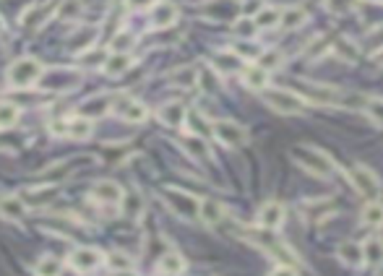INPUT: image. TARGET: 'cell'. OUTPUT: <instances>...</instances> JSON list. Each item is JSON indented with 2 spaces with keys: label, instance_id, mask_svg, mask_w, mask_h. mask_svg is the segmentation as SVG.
Segmentation results:
<instances>
[{
  "label": "cell",
  "instance_id": "cell-1",
  "mask_svg": "<svg viewBox=\"0 0 383 276\" xmlns=\"http://www.w3.org/2000/svg\"><path fill=\"white\" fill-rule=\"evenodd\" d=\"M292 157H295V162L305 172H310L316 177H326V175L334 172V159L329 154H323L321 149H316V146H295L292 149Z\"/></svg>",
  "mask_w": 383,
  "mask_h": 276
},
{
  "label": "cell",
  "instance_id": "cell-2",
  "mask_svg": "<svg viewBox=\"0 0 383 276\" xmlns=\"http://www.w3.org/2000/svg\"><path fill=\"white\" fill-rule=\"evenodd\" d=\"M162 198H164L167 209H170L175 216H180V219H185V222H196V219H199L201 201L196 196H190L188 190H180V188H164V190H162Z\"/></svg>",
  "mask_w": 383,
  "mask_h": 276
},
{
  "label": "cell",
  "instance_id": "cell-3",
  "mask_svg": "<svg viewBox=\"0 0 383 276\" xmlns=\"http://www.w3.org/2000/svg\"><path fill=\"white\" fill-rule=\"evenodd\" d=\"M42 73H45V68H42L37 58H18V60L11 63L5 76H8V84L14 89H29V86H34L40 81Z\"/></svg>",
  "mask_w": 383,
  "mask_h": 276
},
{
  "label": "cell",
  "instance_id": "cell-4",
  "mask_svg": "<svg viewBox=\"0 0 383 276\" xmlns=\"http://www.w3.org/2000/svg\"><path fill=\"white\" fill-rule=\"evenodd\" d=\"M94 131V123L84 115H73V118H58L50 123V133L60 136V138H73V141H84L89 138Z\"/></svg>",
  "mask_w": 383,
  "mask_h": 276
},
{
  "label": "cell",
  "instance_id": "cell-5",
  "mask_svg": "<svg viewBox=\"0 0 383 276\" xmlns=\"http://www.w3.org/2000/svg\"><path fill=\"white\" fill-rule=\"evenodd\" d=\"M110 112H112L115 118L125 120V123H144V120L149 118V110H146L144 102L133 99L128 94H112V99H110Z\"/></svg>",
  "mask_w": 383,
  "mask_h": 276
},
{
  "label": "cell",
  "instance_id": "cell-6",
  "mask_svg": "<svg viewBox=\"0 0 383 276\" xmlns=\"http://www.w3.org/2000/svg\"><path fill=\"white\" fill-rule=\"evenodd\" d=\"M264 99L266 105L271 107L274 112H279V115H300V112H305L303 99L297 94L287 92V89H269V92H264Z\"/></svg>",
  "mask_w": 383,
  "mask_h": 276
},
{
  "label": "cell",
  "instance_id": "cell-7",
  "mask_svg": "<svg viewBox=\"0 0 383 276\" xmlns=\"http://www.w3.org/2000/svg\"><path fill=\"white\" fill-rule=\"evenodd\" d=\"M212 133L219 144L230 146V149H238V146H243L248 141V131L243 125H238L235 120H214Z\"/></svg>",
  "mask_w": 383,
  "mask_h": 276
},
{
  "label": "cell",
  "instance_id": "cell-8",
  "mask_svg": "<svg viewBox=\"0 0 383 276\" xmlns=\"http://www.w3.org/2000/svg\"><path fill=\"white\" fill-rule=\"evenodd\" d=\"M349 183L355 185L357 193L362 198H368V201H378V196H381V183H378V177H375L368 167H362V164L352 167V172H349Z\"/></svg>",
  "mask_w": 383,
  "mask_h": 276
},
{
  "label": "cell",
  "instance_id": "cell-9",
  "mask_svg": "<svg viewBox=\"0 0 383 276\" xmlns=\"http://www.w3.org/2000/svg\"><path fill=\"white\" fill-rule=\"evenodd\" d=\"M102 261H105V255H102L97 248H86V245H84V248H76L71 255H68L71 268L79 271V274H89V271H94V268H99Z\"/></svg>",
  "mask_w": 383,
  "mask_h": 276
},
{
  "label": "cell",
  "instance_id": "cell-10",
  "mask_svg": "<svg viewBox=\"0 0 383 276\" xmlns=\"http://www.w3.org/2000/svg\"><path fill=\"white\" fill-rule=\"evenodd\" d=\"M123 193L125 190L115 180H97L92 185V190H89V198H92L94 203H99V206H118Z\"/></svg>",
  "mask_w": 383,
  "mask_h": 276
},
{
  "label": "cell",
  "instance_id": "cell-11",
  "mask_svg": "<svg viewBox=\"0 0 383 276\" xmlns=\"http://www.w3.org/2000/svg\"><path fill=\"white\" fill-rule=\"evenodd\" d=\"M284 216H287V211H284V206L279 203V201H266L264 206L258 209V227L261 229H269V232H274V229H279L282 224H284Z\"/></svg>",
  "mask_w": 383,
  "mask_h": 276
},
{
  "label": "cell",
  "instance_id": "cell-12",
  "mask_svg": "<svg viewBox=\"0 0 383 276\" xmlns=\"http://www.w3.org/2000/svg\"><path fill=\"white\" fill-rule=\"evenodd\" d=\"M45 89H53V92H66V89H73L76 84H79V76L73 73V71H63V68H58V71H47V73H42L40 81Z\"/></svg>",
  "mask_w": 383,
  "mask_h": 276
},
{
  "label": "cell",
  "instance_id": "cell-13",
  "mask_svg": "<svg viewBox=\"0 0 383 276\" xmlns=\"http://www.w3.org/2000/svg\"><path fill=\"white\" fill-rule=\"evenodd\" d=\"M177 21V8L167 0H157L149 8V27L151 29H167Z\"/></svg>",
  "mask_w": 383,
  "mask_h": 276
},
{
  "label": "cell",
  "instance_id": "cell-14",
  "mask_svg": "<svg viewBox=\"0 0 383 276\" xmlns=\"http://www.w3.org/2000/svg\"><path fill=\"white\" fill-rule=\"evenodd\" d=\"M0 216L5 219V222H24V216H27V203H24V198L21 196H14V193H5V196H0Z\"/></svg>",
  "mask_w": 383,
  "mask_h": 276
},
{
  "label": "cell",
  "instance_id": "cell-15",
  "mask_svg": "<svg viewBox=\"0 0 383 276\" xmlns=\"http://www.w3.org/2000/svg\"><path fill=\"white\" fill-rule=\"evenodd\" d=\"M180 146L185 149V154L190 159H199V162H206V159H212V149L206 144V138L203 136H193V133H188L180 138Z\"/></svg>",
  "mask_w": 383,
  "mask_h": 276
},
{
  "label": "cell",
  "instance_id": "cell-16",
  "mask_svg": "<svg viewBox=\"0 0 383 276\" xmlns=\"http://www.w3.org/2000/svg\"><path fill=\"white\" fill-rule=\"evenodd\" d=\"M185 115H188V112H185V105L183 102H177V99H175V102H164L157 112V118L162 120L164 125H170V128H180L185 123Z\"/></svg>",
  "mask_w": 383,
  "mask_h": 276
},
{
  "label": "cell",
  "instance_id": "cell-17",
  "mask_svg": "<svg viewBox=\"0 0 383 276\" xmlns=\"http://www.w3.org/2000/svg\"><path fill=\"white\" fill-rule=\"evenodd\" d=\"M212 68H214V73H219V76L243 73V58H240L238 53H219V55H214Z\"/></svg>",
  "mask_w": 383,
  "mask_h": 276
},
{
  "label": "cell",
  "instance_id": "cell-18",
  "mask_svg": "<svg viewBox=\"0 0 383 276\" xmlns=\"http://www.w3.org/2000/svg\"><path fill=\"white\" fill-rule=\"evenodd\" d=\"M131 66H133L131 53H110L105 58V63H102V71H105L110 79H118L120 73H125Z\"/></svg>",
  "mask_w": 383,
  "mask_h": 276
},
{
  "label": "cell",
  "instance_id": "cell-19",
  "mask_svg": "<svg viewBox=\"0 0 383 276\" xmlns=\"http://www.w3.org/2000/svg\"><path fill=\"white\" fill-rule=\"evenodd\" d=\"M118 206L123 209V214H125L131 222H138V219L144 216V211H146L144 198H141V193H136V190H133V193H123Z\"/></svg>",
  "mask_w": 383,
  "mask_h": 276
},
{
  "label": "cell",
  "instance_id": "cell-20",
  "mask_svg": "<svg viewBox=\"0 0 383 276\" xmlns=\"http://www.w3.org/2000/svg\"><path fill=\"white\" fill-rule=\"evenodd\" d=\"M199 219L203 224H209V227H217L225 219V206L219 201H214V198H206V201H201L199 206Z\"/></svg>",
  "mask_w": 383,
  "mask_h": 276
},
{
  "label": "cell",
  "instance_id": "cell-21",
  "mask_svg": "<svg viewBox=\"0 0 383 276\" xmlns=\"http://www.w3.org/2000/svg\"><path fill=\"white\" fill-rule=\"evenodd\" d=\"M47 16H50V5H32V8H27V11L21 14L18 24H21V29L37 32V29L47 21Z\"/></svg>",
  "mask_w": 383,
  "mask_h": 276
},
{
  "label": "cell",
  "instance_id": "cell-22",
  "mask_svg": "<svg viewBox=\"0 0 383 276\" xmlns=\"http://www.w3.org/2000/svg\"><path fill=\"white\" fill-rule=\"evenodd\" d=\"M157 268H159V274H164V276H177L185 271V258L180 253L170 250V253H164V255L159 258Z\"/></svg>",
  "mask_w": 383,
  "mask_h": 276
},
{
  "label": "cell",
  "instance_id": "cell-23",
  "mask_svg": "<svg viewBox=\"0 0 383 276\" xmlns=\"http://www.w3.org/2000/svg\"><path fill=\"white\" fill-rule=\"evenodd\" d=\"M336 258L344 263V266H360L362 263V245H357L355 240H347L339 245L336 250Z\"/></svg>",
  "mask_w": 383,
  "mask_h": 276
},
{
  "label": "cell",
  "instance_id": "cell-24",
  "mask_svg": "<svg viewBox=\"0 0 383 276\" xmlns=\"http://www.w3.org/2000/svg\"><path fill=\"white\" fill-rule=\"evenodd\" d=\"M243 84H245L248 89H253V92H264V86L269 84V71H264V68H258V66L245 68V71H243Z\"/></svg>",
  "mask_w": 383,
  "mask_h": 276
},
{
  "label": "cell",
  "instance_id": "cell-25",
  "mask_svg": "<svg viewBox=\"0 0 383 276\" xmlns=\"http://www.w3.org/2000/svg\"><path fill=\"white\" fill-rule=\"evenodd\" d=\"M305 18H308L305 8H297V5H295V8H287V11H279V27L292 32V29L303 27Z\"/></svg>",
  "mask_w": 383,
  "mask_h": 276
},
{
  "label": "cell",
  "instance_id": "cell-26",
  "mask_svg": "<svg viewBox=\"0 0 383 276\" xmlns=\"http://www.w3.org/2000/svg\"><path fill=\"white\" fill-rule=\"evenodd\" d=\"M362 261H368L370 266H383V240L373 237L362 245Z\"/></svg>",
  "mask_w": 383,
  "mask_h": 276
},
{
  "label": "cell",
  "instance_id": "cell-27",
  "mask_svg": "<svg viewBox=\"0 0 383 276\" xmlns=\"http://www.w3.org/2000/svg\"><path fill=\"white\" fill-rule=\"evenodd\" d=\"M360 219H362V224H368V227H381L383 224V203L381 201H368L365 209H362V214H360Z\"/></svg>",
  "mask_w": 383,
  "mask_h": 276
},
{
  "label": "cell",
  "instance_id": "cell-28",
  "mask_svg": "<svg viewBox=\"0 0 383 276\" xmlns=\"http://www.w3.org/2000/svg\"><path fill=\"white\" fill-rule=\"evenodd\" d=\"M34 274L37 276H60L63 274V263L58 261L55 255H42L37 266H34Z\"/></svg>",
  "mask_w": 383,
  "mask_h": 276
},
{
  "label": "cell",
  "instance_id": "cell-29",
  "mask_svg": "<svg viewBox=\"0 0 383 276\" xmlns=\"http://www.w3.org/2000/svg\"><path fill=\"white\" fill-rule=\"evenodd\" d=\"M334 55H336L339 60L355 63L357 58H360V47H357L352 40H336V45H334Z\"/></svg>",
  "mask_w": 383,
  "mask_h": 276
},
{
  "label": "cell",
  "instance_id": "cell-30",
  "mask_svg": "<svg viewBox=\"0 0 383 276\" xmlns=\"http://www.w3.org/2000/svg\"><path fill=\"white\" fill-rule=\"evenodd\" d=\"M21 118V110L14 105V102H0V128H14L16 123Z\"/></svg>",
  "mask_w": 383,
  "mask_h": 276
},
{
  "label": "cell",
  "instance_id": "cell-31",
  "mask_svg": "<svg viewBox=\"0 0 383 276\" xmlns=\"http://www.w3.org/2000/svg\"><path fill=\"white\" fill-rule=\"evenodd\" d=\"M133 45H136V34H131V32H118L110 40V50L112 53H131Z\"/></svg>",
  "mask_w": 383,
  "mask_h": 276
},
{
  "label": "cell",
  "instance_id": "cell-32",
  "mask_svg": "<svg viewBox=\"0 0 383 276\" xmlns=\"http://www.w3.org/2000/svg\"><path fill=\"white\" fill-rule=\"evenodd\" d=\"M256 29H271L279 24V11L277 8H261L256 16H251Z\"/></svg>",
  "mask_w": 383,
  "mask_h": 276
},
{
  "label": "cell",
  "instance_id": "cell-33",
  "mask_svg": "<svg viewBox=\"0 0 383 276\" xmlns=\"http://www.w3.org/2000/svg\"><path fill=\"white\" fill-rule=\"evenodd\" d=\"M196 81H199V76H196V68H190V66L175 71V76H172V84H175V86H183V89L196 86Z\"/></svg>",
  "mask_w": 383,
  "mask_h": 276
},
{
  "label": "cell",
  "instance_id": "cell-34",
  "mask_svg": "<svg viewBox=\"0 0 383 276\" xmlns=\"http://www.w3.org/2000/svg\"><path fill=\"white\" fill-rule=\"evenodd\" d=\"M107 266L112 268V271H128L133 268V261L128 253H123V250H112L110 255H107Z\"/></svg>",
  "mask_w": 383,
  "mask_h": 276
},
{
  "label": "cell",
  "instance_id": "cell-35",
  "mask_svg": "<svg viewBox=\"0 0 383 276\" xmlns=\"http://www.w3.org/2000/svg\"><path fill=\"white\" fill-rule=\"evenodd\" d=\"M305 92H308V97H313L318 105H331V102H334V97H336V92L329 89V86H313V84H308V86H305Z\"/></svg>",
  "mask_w": 383,
  "mask_h": 276
},
{
  "label": "cell",
  "instance_id": "cell-36",
  "mask_svg": "<svg viewBox=\"0 0 383 276\" xmlns=\"http://www.w3.org/2000/svg\"><path fill=\"white\" fill-rule=\"evenodd\" d=\"M232 29H235V34H238V37H243V40H251L253 34L258 32V29H256V24H253L251 16H240L238 21L232 24Z\"/></svg>",
  "mask_w": 383,
  "mask_h": 276
},
{
  "label": "cell",
  "instance_id": "cell-37",
  "mask_svg": "<svg viewBox=\"0 0 383 276\" xmlns=\"http://www.w3.org/2000/svg\"><path fill=\"white\" fill-rule=\"evenodd\" d=\"M196 84H201V86H203V92H209V94L219 92V73H214V71H203Z\"/></svg>",
  "mask_w": 383,
  "mask_h": 276
},
{
  "label": "cell",
  "instance_id": "cell-38",
  "mask_svg": "<svg viewBox=\"0 0 383 276\" xmlns=\"http://www.w3.org/2000/svg\"><path fill=\"white\" fill-rule=\"evenodd\" d=\"M282 63V55L277 50H269V53H261L258 55V68H264V71H271V68H277Z\"/></svg>",
  "mask_w": 383,
  "mask_h": 276
},
{
  "label": "cell",
  "instance_id": "cell-39",
  "mask_svg": "<svg viewBox=\"0 0 383 276\" xmlns=\"http://www.w3.org/2000/svg\"><path fill=\"white\" fill-rule=\"evenodd\" d=\"M365 110H368L370 118L375 120V123H383V102L381 99H370L368 105H365Z\"/></svg>",
  "mask_w": 383,
  "mask_h": 276
},
{
  "label": "cell",
  "instance_id": "cell-40",
  "mask_svg": "<svg viewBox=\"0 0 383 276\" xmlns=\"http://www.w3.org/2000/svg\"><path fill=\"white\" fill-rule=\"evenodd\" d=\"M269 276H297V268L295 266H290V263H279L277 268L271 271Z\"/></svg>",
  "mask_w": 383,
  "mask_h": 276
},
{
  "label": "cell",
  "instance_id": "cell-41",
  "mask_svg": "<svg viewBox=\"0 0 383 276\" xmlns=\"http://www.w3.org/2000/svg\"><path fill=\"white\" fill-rule=\"evenodd\" d=\"M131 11H144V8H151L157 0H125Z\"/></svg>",
  "mask_w": 383,
  "mask_h": 276
},
{
  "label": "cell",
  "instance_id": "cell-42",
  "mask_svg": "<svg viewBox=\"0 0 383 276\" xmlns=\"http://www.w3.org/2000/svg\"><path fill=\"white\" fill-rule=\"evenodd\" d=\"M326 5H329L334 14H342L344 8L349 5V0H326Z\"/></svg>",
  "mask_w": 383,
  "mask_h": 276
},
{
  "label": "cell",
  "instance_id": "cell-43",
  "mask_svg": "<svg viewBox=\"0 0 383 276\" xmlns=\"http://www.w3.org/2000/svg\"><path fill=\"white\" fill-rule=\"evenodd\" d=\"M110 276H138V274H136L133 268H128V271H112Z\"/></svg>",
  "mask_w": 383,
  "mask_h": 276
}]
</instances>
